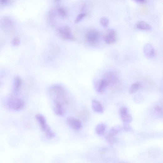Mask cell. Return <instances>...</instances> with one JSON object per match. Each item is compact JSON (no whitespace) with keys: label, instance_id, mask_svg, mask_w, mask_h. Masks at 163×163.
<instances>
[{"label":"cell","instance_id":"7c38bea8","mask_svg":"<svg viewBox=\"0 0 163 163\" xmlns=\"http://www.w3.org/2000/svg\"><path fill=\"white\" fill-rule=\"evenodd\" d=\"M67 121L68 125L75 130H79L82 127L81 122L78 119L74 117L67 118Z\"/></svg>","mask_w":163,"mask_h":163},{"label":"cell","instance_id":"52a82bcc","mask_svg":"<svg viewBox=\"0 0 163 163\" xmlns=\"http://www.w3.org/2000/svg\"><path fill=\"white\" fill-rule=\"evenodd\" d=\"M103 79L107 82L109 86L116 83L118 80V76L116 72L109 71L104 75Z\"/></svg>","mask_w":163,"mask_h":163},{"label":"cell","instance_id":"603a6c76","mask_svg":"<svg viewBox=\"0 0 163 163\" xmlns=\"http://www.w3.org/2000/svg\"><path fill=\"white\" fill-rule=\"evenodd\" d=\"M13 0H0V6L3 7L8 6L10 5Z\"/></svg>","mask_w":163,"mask_h":163},{"label":"cell","instance_id":"7402d4cb","mask_svg":"<svg viewBox=\"0 0 163 163\" xmlns=\"http://www.w3.org/2000/svg\"><path fill=\"white\" fill-rule=\"evenodd\" d=\"M100 23L103 27L104 28H107L109 24V20L106 17H102L100 19Z\"/></svg>","mask_w":163,"mask_h":163},{"label":"cell","instance_id":"ac0fdd59","mask_svg":"<svg viewBox=\"0 0 163 163\" xmlns=\"http://www.w3.org/2000/svg\"><path fill=\"white\" fill-rule=\"evenodd\" d=\"M22 84V80L19 76H16L14 80V88L16 91H18L21 88Z\"/></svg>","mask_w":163,"mask_h":163},{"label":"cell","instance_id":"8fae6325","mask_svg":"<svg viewBox=\"0 0 163 163\" xmlns=\"http://www.w3.org/2000/svg\"><path fill=\"white\" fill-rule=\"evenodd\" d=\"M95 85L96 91L100 93L104 92L109 86L107 82L103 78L97 81Z\"/></svg>","mask_w":163,"mask_h":163},{"label":"cell","instance_id":"2e32d148","mask_svg":"<svg viewBox=\"0 0 163 163\" xmlns=\"http://www.w3.org/2000/svg\"><path fill=\"white\" fill-rule=\"evenodd\" d=\"M137 29L143 31H150L152 29L151 26L148 23L144 21H140L137 24Z\"/></svg>","mask_w":163,"mask_h":163},{"label":"cell","instance_id":"ffe728a7","mask_svg":"<svg viewBox=\"0 0 163 163\" xmlns=\"http://www.w3.org/2000/svg\"><path fill=\"white\" fill-rule=\"evenodd\" d=\"M122 130H123L122 127L118 126H115L109 130L108 134L115 136Z\"/></svg>","mask_w":163,"mask_h":163},{"label":"cell","instance_id":"f1b7e54d","mask_svg":"<svg viewBox=\"0 0 163 163\" xmlns=\"http://www.w3.org/2000/svg\"><path fill=\"white\" fill-rule=\"evenodd\" d=\"M155 110L158 112L162 113V108L159 106H156L155 108Z\"/></svg>","mask_w":163,"mask_h":163},{"label":"cell","instance_id":"4316f807","mask_svg":"<svg viewBox=\"0 0 163 163\" xmlns=\"http://www.w3.org/2000/svg\"><path fill=\"white\" fill-rule=\"evenodd\" d=\"M149 154L151 157L154 158L157 157L159 155L158 152L155 150H150L149 152Z\"/></svg>","mask_w":163,"mask_h":163},{"label":"cell","instance_id":"cb8c5ba5","mask_svg":"<svg viewBox=\"0 0 163 163\" xmlns=\"http://www.w3.org/2000/svg\"><path fill=\"white\" fill-rule=\"evenodd\" d=\"M107 140L110 144H113L116 141V139L115 136L108 134L106 137Z\"/></svg>","mask_w":163,"mask_h":163},{"label":"cell","instance_id":"5bb4252c","mask_svg":"<svg viewBox=\"0 0 163 163\" xmlns=\"http://www.w3.org/2000/svg\"><path fill=\"white\" fill-rule=\"evenodd\" d=\"M92 108L95 112L102 113L104 112V108L102 105L97 100L94 99L92 102Z\"/></svg>","mask_w":163,"mask_h":163},{"label":"cell","instance_id":"ba28073f","mask_svg":"<svg viewBox=\"0 0 163 163\" xmlns=\"http://www.w3.org/2000/svg\"><path fill=\"white\" fill-rule=\"evenodd\" d=\"M120 114L122 120L125 124H128L132 122L133 118L129 114L127 108H121L120 109Z\"/></svg>","mask_w":163,"mask_h":163},{"label":"cell","instance_id":"4fadbf2b","mask_svg":"<svg viewBox=\"0 0 163 163\" xmlns=\"http://www.w3.org/2000/svg\"><path fill=\"white\" fill-rule=\"evenodd\" d=\"M53 110L55 113L58 116H63L65 113L63 106L58 103H54Z\"/></svg>","mask_w":163,"mask_h":163},{"label":"cell","instance_id":"7a4b0ae2","mask_svg":"<svg viewBox=\"0 0 163 163\" xmlns=\"http://www.w3.org/2000/svg\"><path fill=\"white\" fill-rule=\"evenodd\" d=\"M85 39L86 42L88 45L95 46L97 45L100 42V35L97 31L91 30L86 34Z\"/></svg>","mask_w":163,"mask_h":163},{"label":"cell","instance_id":"484cf974","mask_svg":"<svg viewBox=\"0 0 163 163\" xmlns=\"http://www.w3.org/2000/svg\"><path fill=\"white\" fill-rule=\"evenodd\" d=\"M20 43L19 39L17 37L14 38L12 42V45L14 46H18L19 45Z\"/></svg>","mask_w":163,"mask_h":163},{"label":"cell","instance_id":"d4e9b609","mask_svg":"<svg viewBox=\"0 0 163 163\" xmlns=\"http://www.w3.org/2000/svg\"><path fill=\"white\" fill-rule=\"evenodd\" d=\"M87 15V13H81L79 14L76 17L75 20V23L77 24L81 21Z\"/></svg>","mask_w":163,"mask_h":163},{"label":"cell","instance_id":"9a60e30c","mask_svg":"<svg viewBox=\"0 0 163 163\" xmlns=\"http://www.w3.org/2000/svg\"><path fill=\"white\" fill-rule=\"evenodd\" d=\"M56 13V11L52 9L49 11L48 14V22L50 25L52 26H54L55 25Z\"/></svg>","mask_w":163,"mask_h":163},{"label":"cell","instance_id":"e0dca14e","mask_svg":"<svg viewBox=\"0 0 163 163\" xmlns=\"http://www.w3.org/2000/svg\"><path fill=\"white\" fill-rule=\"evenodd\" d=\"M107 126L103 123H101L96 126L95 131L97 134L99 135H103L105 132Z\"/></svg>","mask_w":163,"mask_h":163},{"label":"cell","instance_id":"3957f363","mask_svg":"<svg viewBox=\"0 0 163 163\" xmlns=\"http://www.w3.org/2000/svg\"><path fill=\"white\" fill-rule=\"evenodd\" d=\"M8 106L10 109L18 111L23 109L25 104L22 100L18 98L12 97L9 99Z\"/></svg>","mask_w":163,"mask_h":163},{"label":"cell","instance_id":"44dd1931","mask_svg":"<svg viewBox=\"0 0 163 163\" xmlns=\"http://www.w3.org/2000/svg\"><path fill=\"white\" fill-rule=\"evenodd\" d=\"M57 13L61 18H65L67 15V12L64 8H59L57 9Z\"/></svg>","mask_w":163,"mask_h":163},{"label":"cell","instance_id":"83f0119b","mask_svg":"<svg viewBox=\"0 0 163 163\" xmlns=\"http://www.w3.org/2000/svg\"><path fill=\"white\" fill-rule=\"evenodd\" d=\"M134 2L144 4L146 3V0H133Z\"/></svg>","mask_w":163,"mask_h":163},{"label":"cell","instance_id":"9c48e42d","mask_svg":"<svg viewBox=\"0 0 163 163\" xmlns=\"http://www.w3.org/2000/svg\"><path fill=\"white\" fill-rule=\"evenodd\" d=\"M35 118L40 125L41 129L45 133L50 129V128L47 124L46 119L44 115L38 114L36 115Z\"/></svg>","mask_w":163,"mask_h":163},{"label":"cell","instance_id":"277c9868","mask_svg":"<svg viewBox=\"0 0 163 163\" xmlns=\"http://www.w3.org/2000/svg\"><path fill=\"white\" fill-rule=\"evenodd\" d=\"M58 34L64 39L73 40L74 38L70 27L68 26H64L58 28L57 29Z\"/></svg>","mask_w":163,"mask_h":163},{"label":"cell","instance_id":"f546056e","mask_svg":"<svg viewBox=\"0 0 163 163\" xmlns=\"http://www.w3.org/2000/svg\"><path fill=\"white\" fill-rule=\"evenodd\" d=\"M61 0H54V1L55 2L57 3L60 2Z\"/></svg>","mask_w":163,"mask_h":163},{"label":"cell","instance_id":"8992f818","mask_svg":"<svg viewBox=\"0 0 163 163\" xmlns=\"http://www.w3.org/2000/svg\"><path fill=\"white\" fill-rule=\"evenodd\" d=\"M13 19L10 17L5 16L3 17L0 21V26L5 31L11 30L13 26Z\"/></svg>","mask_w":163,"mask_h":163},{"label":"cell","instance_id":"d6986e66","mask_svg":"<svg viewBox=\"0 0 163 163\" xmlns=\"http://www.w3.org/2000/svg\"><path fill=\"white\" fill-rule=\"evenodd\" d=\"M141 87V85L140 83H134L131 86L129 89V92L131 94L134 93L139 90Z\"/></svg>","mask_w":163,"mask_h":163},{"label":"cell","instance_id":"6da1fadb","mask_svg":"<svg viewBox=\"0 0 163 163\" xmlns=\"http://www.w3.org/2000/svg\"><path fill=\"white\" fill-rule=\"evenodd\" d=\"M47 92L53 99L54 103H58L63 106L69 103L70 97L63 86L59 85H52L48 88Z\"/></svg>","mask_w":163,"mask_h":163},{"label":"cell","instance_id":"30bf717a","mask_svg":"<svg viewBox=\"0 0 163 163\" xmlns=\"http://www.w3.org/2000/svg\"><path fill=\"white\" fill-rule=\"evenodd\" d=\"M143 51L145 56L149 59H152L156 55L155 51L151 44H146L143 48Z\"/></svg>","mask_w":163,"mask_h":163},{"label":"cell","instance_id":"5b68a950","mask_svg":"<svg viewBox=\"0 0 163 163\" xmlns=\"http://www.w3.org/2000/svg\"><path fill=\"white\" fill-rule=\"evenodd\" d=\"M103 39L104 41L108 44H114L117 40L116 32L113 29H108L104 35Z\"/></svg>","mask_w":163,"mask_h":163}]
</instances>
